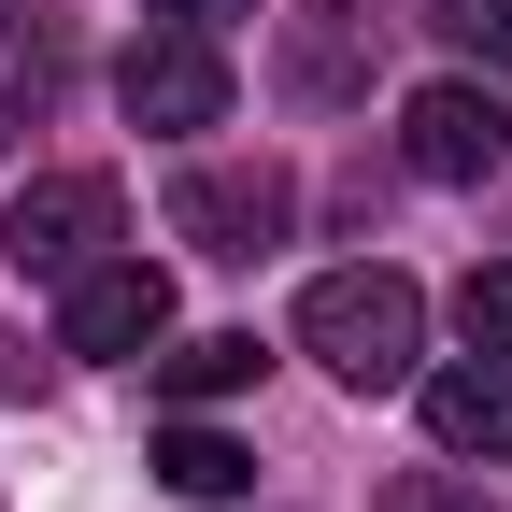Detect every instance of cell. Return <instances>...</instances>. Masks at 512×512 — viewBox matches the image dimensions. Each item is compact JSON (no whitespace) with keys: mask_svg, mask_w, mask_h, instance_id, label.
Segmentation results:
<instances>
[{"mask_svg":"<svg viewBox=\"0 0 512 512\" xmlns=\"http://www.w3.org/2000/svg\"><path fill=\"white\" fill-rule=\"evenodd\" d=\"M299 356L356 384V399H384V384H413L427 370V285L413 271H384V256H356V271H313L299 285Z\"/></svg>","mask_w":512,"mask_h":512,"instance_id":"1","label":"cell"},{"mask_svg":"<svg viewBox=\"0 0 512 512\" xmlns=\"http://www.w3.org/2000/svg\"><path fill=\"white\" fill-rule=\"evenodd\" d=\"M171 228L200 256H242V271H256V256L299 228V171L285 157H185L171 171Z\"/></svg>","mask_w":512,"mask_h":512,"instance_id":"2","label":"cell"},{"mask_svg":"<svg viewBox=\"0 0 512 512\" xmlns=\"http://www.w3.org/2000/svg\"><path fill=\"white\" fill-rule=\"evenodd\" d=\"M114 228H128L114 171H29L15 214H0V256H15V271H43V285H72L86 256H114Z\"/></svg>","mask_w":512,"mask_h":512,"instance_id":"3","label":"cell"},{"mask_svg":"<svg viewBox=\"0 0 512 512\" xmlns=\"http://www.w3.org/2000/svg\"><path fill=\"white\" fill-rule=\"evenodd\" d=\"M384 86V15L370 0H285V100L299 114H356Z\"/></svg>","mask_w":512,"mask_h":512,"instance_id":"4","label":"cell"},{"mask_svg":"<svg viewBox=\"0 0 512 512\" xmlns=\"http://www.w3.org/2000/svg\"><path fill=\"white\" fill-rule=\"evenodd\" d=\"M498 157H512V100L498 86H470V72L413 86V114H399V171L413 185H484Z\"/></svg>","mask_w":512,"mask_h":512,"instance_id":"5","label":"cell"},{"mask_svg":"<svg viewBox=\"0 0 512 512\" xmlns=\"http://www.w3.org/2000/svg\"><path fill=\"white\" fill-rule=\"evenodd\" d=\"M114 100H128V128H228V57H214V29H143L114 57Z\"/></svg>","mask_w":512,"mask_h":512,"instance_id":"6","label":"cell"},{"mask_svg":"<svg viewBox=\"0 0 512 512\" xmlns=\"http://www.w3.org/2000/svg\"><path fill=\"white\" fill-rule=\"evenodd\" d=\"M57 342H72V356H157L171 342V271H157V256H86Z\"/></svg>","mask_w":512,"mask_h":512,"instance_id":"7","label":"cell"},{"mask_svg":"<svg viewBox=\"0 0 512 512\" xmlns=\"http://www.w3.org/2000/svg\"><path fill=\"white\" fill-rule=\"evenodd\" d=\"M427 441H441V456H512V356L427 370Z\"/></svg>","mask_w":512,"mask_h":512,"instance_id":"8","label":"cell"},{"mask_svg":"<svg viewBox=\"0 0 512 512\" xmlns=\"http://www.w3.org/2000/svg\"><path fill=\"white\" fill-rule=\"evenodd\" d=\"M57 86H72V43H57V29H29L15 57H0V157H29V128L57 114Z\"/></svg>","mask_w":512,"mask_h":512,"instance_id":"9","label":"cell"},{"mask_svg":"<svg viewBox=\"0 0 512 512\" xmlns=\"http://www.w3.org/2000/svg\"><path fill=\"white\" fill-rule=\"evenodd\" d=\"M256 370H271V356H256V328H200V342H171V356H157V384H171L185 413H200V399H242Z\"/></svg>","mask_w":512,"mask_h":512,"instance_id":"10","label":"cell"},{"mask_svg":"<svg viewBox=\"0 0 512 512\" xmlns=\"http://www.w3.org/2000/svg\"><path fill=\"white\" fill-rule=\"evenodd\" d=\"M157 484H171V498H242V484H256V456H242L228 427H200V413H185V427L157 441Z\"/></svg>","mask_w":512,"mask_h":512,"instance_id":"11","label":"cell"},{"mask_svg":"<svg viewBox=\"0 0 512 512\" xmlns=\"http://www.w3.org/2000/svg\"><path fill=\"white\" fill-rule=\"evenodd\" d=\"M427 29L456 57H484V72H512V0H427Z\"/></svg>","mask_w":512,"mask_h":512,"instance_id":"12","label":"cell"},{"mask_svg":"<svg viewBox=\"0 0 512 512\" xmlns=\"http://www.w3.org/2000/svg\"><path fill=\"white\" fill-rule=\"evenodd\" d=\"M456 328H470V356H512V256H484L456 285Z\"/></svg>","mask_w":512,"mask_h":512,"instance_id":"13","label":"cell"},{"mask_svg":"<svg viewBox=\"0 0 512 512\" xmlns=\"http://www.w3.org/2000/svg\"><path fill=\"white\" fill-rule=\"evenodd\" d=\"M43 370H57V356H43L29 328H0V399H43Z\"/></svg>","mask_w":512,"mask_h":512,"instance_id":"14","label":"cell"},{"mask_svg":"<svg viewBox=\"0 0 512 512\" xmlns=\"http://www.w3.org/2000/svg\"><path fill=\"white\" fill-rule=\"evenodd\" d=\"M157 15H171V29H242L256 0H157Z\"/></svg>","mask_w":512,"mask_h":512,"instance_id":"15","label":"cell"},{"mask_svg":"<svg viewBox=\"0 0 512 512\" xmlns=\"http://www.w3.org/2000/svg\"><path fill=\"white\" fill-rule=\"evenodd\" d=\"M399 512H484V498H456V484H399Z\"/></svg>","mask_w":512,"mask_h":512,"instance_id":"16","label":"cell"}]
</instances>
